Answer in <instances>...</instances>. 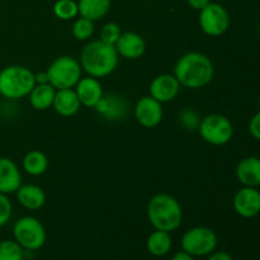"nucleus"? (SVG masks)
<instances>
[{
  "label": "nucleus",
  "mask_w": 260,
  "mask_h": 260,
  "mask_svg": "<svg viewBox=\"0 0 260 260\" xmlns=\"http://www.w3.org/2000/svg\"><path fill=\"white\" fill-rule=\"evenodd\" d=\"M35 85V74L25 66L9 65L0 71V95L10 101L28 96Z\"/></svg>",
  "instance_id": "obj_4"
},
{
  "label": "nucleus",
  "mask_w": 260,
  "mask_h": 260,
  "mask_svg": "<svg viewBox=\"0 0 260 260\" xmlns=\"http://www.w3.org/2000/svg\"><path fill=\"white\" fill-rule=\"evenodd\" d=\"M233 206L240 217H255L260 213V190L254 187H243L236 192Z\"/></svg>",
  "instance_id": "obj_11"
},
{
  "label": "nucleus",
  "mask_w": 260,
  "mask_h": 260,
  "mask_svg": "<svg viewBox=\"0 0 260 260\" xmlns=\"http://www.w3.org/2000/svg\"><path fill=\"white\" fill-rule=\"evenodd\" d=\"M135 118L145 128H154L162 121V104L151 95L142 96L135 106Z\"/></svg>",
  "instance_id": "obj_10"
},
{
  "label": "nucleus",
  "mask_w": 260,
  "mask_h": 260,
  "mask_svg": "<svg viewBox=\"0 0 260 260\" xmlns=\"http://www.w3.org/2000/svg\"><path fill=\"white\" fill-rule=\"evenodd\" d=\"M74 89L78 94L81 106L88 107V108H95L96 104L104 95L101 81L93 76L81 78Z\"/></svg>",
  "instance_id": "obj_14"
},
{
  "label": "nucleus",
  "mask_w": 260,
  "mask_h": 260,
  "mask_svg": "<svg viewBox=\"0 0 260 260\" xmlns=\"http://www.w3.org/2000/svg\"><path fill=\"white\" fill-rule=\"evenodd\" d=\"M56 113L62 117H73L80 111L81 103L75 89H60L56 90L52 104Z\"/></svg>",
  "instance_id": "obj_18"
},
{
  "label": "nucleus",
  "mask_w": 260,
  "mask_h": 260,
  "mask_svg": "<svg viewBox=\"0 0 260 260\" xmlns=\"http://www.w3.org/2000/svg\"><path fill=\"white\" fill-rule=\"evenodd\" d=\"M36 84H48V74L47 71H41V73L35 74Z\"/></svg>",
  "instance_id": "obj_34"
},
{
  "label": "nucleus",
  "mask_w": 260,
  "mask_h": 260,
  "mask_svg": "<svg viewBox=\"0 0 260 260\" xmlns=\"http://www.w3.org/2000/svg\"><path fill=\"white\" fill-rule=\"evenodd\" d=\"M179 121L184 128L190 129V131H193V129H198V127H200V123H201V118L198 117L197 112H194L190 108H184L182 112H180Z\"/></svg>",
  "instance_id": "obj_28"
},
{
  "label": "nucleus",
  "mask_w": 260,
  "mask_h": 260,
  "mask_svg": "<svg viewBox=\"0 0 260 260\" xmlns=\"http://www.w3.org/2000/svg\"><path fill=\"white\" fill-rule=\"evenodd\" d=\"M13 215V205L8 194L0 193V228L7 225Z\"/></svg>",
  "instance_id": "obj_29"
},
{
  "label": "nucleus",
  "mask_w": 260,
  "mask_h": 260,
  "mask_svg": "<svg viewBox=\"0 0 260 260\" xmlns=\"http://www.w3.org/2000/svg\"><path fill=\"white\" fill-rule=\"evenodd\" d=\"M119 55L116 46L108 45L101 40L90 41L86 43L80 55L81 69L95 79L111 75L118 65Z\"/></svg>",
  "instance_id": "obj_2"
},
{
  "label": "nucleus",
  "mask_w": 260,
  "mask_h": 260,
  "mask_svg": "<svg viewBox=\"0 0 260 260\" xmlns=\"http://www.w3.org/2000/svg\"><path fill=\"white\" fill-rule=\"evenodd\" d=\"M211 3V0H188V4L196 10H202L203 8L207 7Z\"/></svg>",
  "instance_id": "obj_32"
},
{
  "label": "nucleus",
  "mask_w": 260,
  "mask_h": 260,
  "mask_svg": "<svg viewBox=\"0 0 260 260\" xmlns=\"http://www.w3.org/2000/svg\"><path fill=\"white\" fill-rule=\"evenodd\" d=\"M122 30L117 23L109 22L102 27L101 29V38L99 40L103 41V42L108 43V45H116L118 38L121 37Z\"/></svg>",
  "instance_id": "obj_27"
},
{
  "label": "nucleus",
  "mask_w": 260,
  "mask_h": 260,
  "mask_svg": "<svg viewBox=\"0 0 260 260\" xmlns=\"http://www.w3.org/2000/svg\"><path fill=\"white\" fill-rule=\"evenodd\" d=\"M200 25L206 35L218 37L230 27V15L221 4L210 3L207 7L200 10Z\"/></svg>",
  "instance_id": "obj_9"
},
{
  "label": "nucleus",
  "mask_w": 260,
  "mask_h": 260,
  "mask_svg": "<svg viewBox=\"0 0 260 260\" xmlns=\"http://www.w3.org/2000/svg\"><path fill=\"white\" fill-rule=\"evenodd\" d=\"M53 14L61 20H70L78 17L79 7L75 0H57L53 5Z\"/></svg>",
  "instance_id": "obj_24"
},
{
  "label": "nucleus",
  "mask_w": 260,
  "mask_h": 260,
  "mask_svg": "<svg viewBox=\"0 0 260 260\" xmlns=\"http://www.w3.org/2000/svg\"><path fill=\"white\" fill-rule=\"evenodd\" d=\"M180 90V84L172 74H161L150 84V95L160 103L172 102Z\"/></svg>",
  "instance_id": "obj_12"
},
{
  "label": "nucleus",
  "mask_w": 260,
  "mask_h": 260,
  "mask_svg": "<svg viewBox=\"0 0 260 260\" xmlns=\"http://www.w3.org/2000/svg\"><path fill=\"white\" fill-rule=\"evenodd\" d=\"M173 246V240L170 233L161 230H155L154 233L150 234V236L146 240V248L151 255L157 256H165L167 254H169V251L172 250Z\"/></svg>",
  "instance_id": "obj_22"
},
{
  "label": "nucleus",
  "mask_w": 260,
  "mask_h": 260,
  "mask_svg": "<svg viewBox=\"0 0 260 260\" xmlns=\"http://www.w3.org/2000/svg\"><path fill=\"white\" fill-rule=\"evenodd\" d=\"M147 217L155 230L173 233L182 225V206L173 196L159 193L149 201Z\"/></svg>",
  "instance_id": "obj_3"
},
{
  "label": "nucleus",
  "mask_w": 260,
  "mask_h": 260,
  "mask_svg": "<svg viewBox=\"0 0 260 260\" xmlns=\"http://www.w3.org/2000/svg\"><path fill=\"white\" fill-rule=\"evenodd\" d=\"M249 132L255 140L260 141V112L254 114L249 123Z\"/></svg>",
  "instance_id": "obj_30"
},
{
  "label": "nucleus",
  "mask_w": 260,
  "mask_h": 260,
  "mask_svg": "<svg viewBox=\"0 0 260 260\" xmlns=\"http://www.w3.org/2000/svg\"><path fill=\"white\" fill-rule=\"evenodd\" d=\"M94 22L86 18L80 17L74 22L73 24V36L78 41H88L94 35Z\"/></svg>",
  "instance_id": "obj_25"
},
{
  "label": "nucleus",
  "mask_w": 260,
  "mask_h": 260,
  "mask_svg": "<svg viewBox=\"0 0 260 260\" xmlns=\"http://www.w3.org/2000/svg\"><path fill=\"white\" fill-rule=\"evenodd\" d=\"M23 248L15 240L0 241V260H23Z\"/></svg>",
  "instance_id": "obj_26"
},
{
  "label": "nucleus",
  "mask_w": 260,
  "mask_h": 260,
  "mask_svg": "<svg viewBox=\"0 0 260 260\" xmlns=\"http://www.w3.org/2000/svg\"><path fill=\"white\" fill-rule=\"evenodd\" d=\"M15 193L19 205L25 210L38 211L46 203V193L40 185L22 184Z\"/></svg>",
  "instance_id": "obj_19"
},
{
  "label": "nucleus",
  "mask_w": 260,
  "mask_h": 260,
  "mask_svg": "<svg viewBox=\"0 0 260 260\" xmlns=\"http://www.w3.org/2000/svg\"><path fill=\"white\" fill-rule=\"evenodd\" d=\"M13 235L14 240L23 249L29 251L42 248L47 239L45 226L33 216H23L18 218L13 226Z\"/></svg>",
  "instance_id": "obj_6"
},
{
  "label": "nucleus",
  "mask_w": 260,
  "mask_h": 260,
  "mask_svg": "<svg viewBox=\"0 0 260 260\" xmlns=\"http://www.w3.org/2000/svg\"><path fill=\"white\" fill-rule=\"evenodd\" d=\"M198 132L207 144L213 146H223L233 139L234 126L228 117L213 113L201 119Z\"/></svg>",
  "instance_id": "obj_8"
},
{
  "label": "nucleus",
  "mask_w": 260,
  "mask_h": 260,
  "mask_svg": "<svg viewBox=\"0 0 260 260\" xmlns=\"http://www.w3.org/2000/svg\"><path fill=\"white\" fill-rule=\"evenodd\" d=\"M259 35H260V24H259Z\"/></svg>",
  "instance_id": "obj_36"
},
{
  "label": "nucleus",
  "mask_w": 260,
  "mask_h": 260,
  "mask_svg": "<svg viewBox=\"0 0 260 260\" xmlns=\"http://www.w3.org/2000/svg\"><path fill=\"white\" fill-rule=\"evenodd\" d=\"M218 244L215 231L206 226H196L185 231L182 236V250L192 256H207L216 250Z\"/></svg>",
  "instance_id": "obj_7"
},
{
  "label": "nucleus",
  "mask_w": 260,
  "mask_h": 260,
  "mask_svg": "<svg viewBox=\"0 0 260 260\" xmlns=\"http://www.w3.org/2000/svg\"><path fill=\"white\" fill-rule=\"evenodd\" d=\"M236 178L244 187L258 188L260 185V157H244L236 165Z\"/></svg>",
  "instance_id": "obj_17"
},
{
  "label": "nucleus",
  "mask_w": 260,
  "mask_h": 260,
  "mask_svg": "<svg viewBox=\"0 0 260 260\" xmlns=\"http://www.w3.org/2000/svg\"><path fill=\"white\" fill-rule=\"evenodd\" d=\"M23 170L32 177L45 174L48 168V159L45 152L40 150H32L23 157Z\"/></svg>",
  "instance_id": "obj_23"
},
{
  "label": "nucleus",
  "mask_w": 260,
  "mask_h": 260,
  "mask_svg": "<svg viewBox=\"0 0 260 260\" xmlns=\"http://www.w3.org/2000/svg\"><path fill=\"white\" fill-rule=\"evenodd\" d=\"M116 50L119 56L127 60H136L140 58L146 51V42L135 32H122L121 37L118 38L116 45Z\"/></svg>",
  "instance_id": "obj_15"
},
{
  "label": "nucleus",
  "mask_w": 260,
  "mask_h": 260,
  "mask_svg": "<svg viewBox=\"0 0 260 260\" xmlns=\"http://www.w3.org/2000/svg\"><path fill=\"white\" fill-rule=\"evenodd\" d=\"M207 260H234V258L226 251H213L208 255Z\"/></svg>",
  "instance_id": "obj_31"
},
{
  "label": "nucleus",
  "mask_w": 260,
  "mask_h": 260,
  "mask_svg": "<svg viewBox=\"0 0 260 260\" xmlns=\"http://www.w3.org/2000/svg\"><path fill=\"white\" fill-rule=\"evenodd\" d=\"M22 185V174L18 165L9 157H0V193L12 194Z\"/></svg>",
  "instance_id": "obj_16"
},
{
  "label": "nucleus",
  "mask_w": 260,
  "mask_h": 260,
  "mask_svg": "<svg viewBox=\"0 0 260 260\" xmlns=\"http://www.w3.org/2000/svg\"><path fill=\"white\" fill-rule=\"evenodd\" d=\"M56 89L48 84H36L35 88L28 94L29 103L36 111H46L52 107L55 99Z\"/></svg>",
  "instance_id": "obj_20"
},
{
  "label": "nucleus",
  "mask_w": 260,
  "mask_h": 260,
  "mask_svg": "<svg viewBox=\"0 0 260 260\" xmlns=\"http://www.w3.org/2000/svg\"><path fill=\"white\" fill-rule=\"evenodd\" d=\"M215 68L208 56L201 52H188L177 61L174 76L180 86L188 89H202L212 81Z\"/></svg>",
  "instance_id": "obj_1"
},
{
  "label": "nucleus",
  "mask_w": 260,
  "mask_h": 260,
  "mask_svg": "<svg viewBox=\"0 0 260 260\" xmlns=\"http://www.w3.org/2000/svg\"><path fill=\"white\" fill-rule=\"evenodd\" d=\"M99 116L103 117L107 121H122L127 116L128 104L123 96L118 94H107L103 95L95 107Z\"/></svg>",
  "instance_id": "obj_13"
},
{
  "label": "nucleus",
  "mask_w": 260,
  "mask_h": 260,
  "mask_svg": "<svg viewBox=\"0 0 260 260\" xmlns=\"http://www.w3.org/2000/svg\"><path fill=\"white\" fill-rule=\"evenodd\" d=\"M172 260H196V259H194V256H192L190 254H188L187 251L180 250V251H177V253L173 255Z\"/></svg>",
  "instance_id": "obj_33"
},
{
  "label": "nucleus",
  "mask_w": 260,
  "mask_h": 260,
  "mask_svg": "<svg viewBox=\"0 0 260 260\" xmlns=\"http://www.w3.org/2000/svg\"><path fill=\"white\" fill-rule=\"evenodd\" d=\"M78 7L80 17L95 22L108 14L111 0H79Z\"/></svg>",
  "instance_id": "obj_21"
},
{
  "label": "nucleus",
  "mask_w": 260,
  "mask_h": 260,
  "mask_svg": "<svg viewBox=\"0 0 260 260\" xmlns=\"http://www.w3.org/2000/svg\"><path fill=\"white\" fill-rule=\"evenodd\" d=\"M259 108H260V96H259Z\"/></svg>",
  "instance_id": "obj_35"
},
{
  "label": "nucleus",
  "mask_w": 260,
  "mask_h": 260,
  "mask_svg": "<svg viewBox=\"0 0 260 260\" xmlns=\"http://www.w3.org/2000/svg\"><path fill=\"white\" fill-rule=\"evenodd\" d=\"M48 83L56 89H71L75 88L76 84L81 79L80 62L71 56H60L55 58L48 66Z\"/></svg>",
  "instance_id": "obj_5"
}]
</instances>
